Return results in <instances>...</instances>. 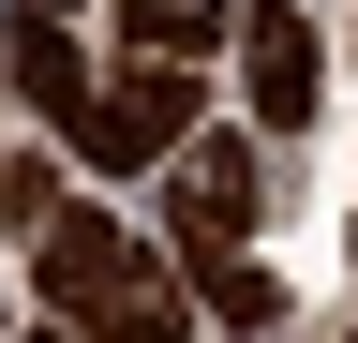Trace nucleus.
Here are the masks:
<instances>
[{
  "label": "nucleus",
  "mask_w": 358,
  "mask_h": 343,
  "mask_svg": "<svg viewBox=\"0 0 358 343\" xmlns=\"http://www.w3.org/2000/svg\"><path fill=\"white\" fill-rule=\"evenodd\" d=\"M30 269H45V298H60L75 328H105V343H194V298H179L164 239H120L105 209H60V224L30 239Z\"/></svg>",
  "instance_id": "1"
},
{
  "label": "nucleus",
  "mask_w": 358,
  "mask_h": 343,
  "mask_svg": "<svg viewBox=\"0 0 358 343\" xmlns=\"http://www.w3.org/2000/svg\"><path fill=\"white\" fill-rule=\"evenodd\" d=\"M0 75H15V105H30V119H60V135H75V105H90V60H75V30L45 15V0H30L15 30H0Z\"/></svg>",
  "instance_id": "6"
},
{
  "label": "nucleus",
  "mask_w": 358,
  "mask_h": 343,
  "mask_svg": "<svg viewBox=\"0 0 358 343\" xmlns=\"http://www.w3.org/2000/svg\"><path fill=\"white\" fill-rule=\"evenodd\" d=\"M164 164H179V180H164V224H224V239H254V149H239V135H179Z\"/></svg>",
  "instance_id": "4"
},
{
  "label": "nucleus",
  "mask_w": 358,
  "mask_h": 343,
  "mask_svg": "<svg viewBox=\"0 0 358 343\" xmlns=\"http://www.w3.org/2000/svg\"><path fill=\"white\" fill-rule=\"evenodd\" d=\"M224 30H239L224 0H120V45H134V60H209Z\"/></svg>",
  "instance_id": "7"
},
{
  "label": "nucleus",
  "mask_w": 358,
  "mask_h": 343,
  "mask_svg": "<svg viewBox=\"0 0 358 343\" xmlns=\"http://www.w3.org/2000/svg\"><path fill=\"white\" fill-rule=\"evenodd\" d=\"M164 269L194 284V298H209L224 328H268V314H284V284H268V269H254V254L224 239V224H164Z\"/></svg>",
  "instance_id": "5"
},
{
  "label": "nucleus",
  "mask_w": 358,
  "mask_h": 343,
  "mask_svg": "<svg viewBox=\"0 0 358 343\" xmlns=\"http://www.w3.org/2000/svg\"><path fill=\"white\" fill-rule=\"evenodd\" d=\"M179 135H194V60H134V75H90V105H75V149L105 164V180L164 164Z\"/></svg>",
  "instance_id": "2"
},
{
  "label": "nucleus",
  "mask_w": 358,
  "mask_h": 343,
  "mask_svg": "<svg viewBox=\"0 0 358 343\" xmlns=\"http://www.w3.org/2000/svg\"><path fill=\"white\" fill-rule=\"evenodd\" d=\"M239 60H254V119H313V90H329V45H313L299 0H239Z\"/></svg>",
  "instance_id": "3"
},
{
  "label": "nucleus",
  "mask_w": 358,
  "mask_h": 343,
  "mask_svg": "<svg viewBox=\"0 0 358 343\" xmlns=\"http://www.w3.org/2000/svg\"><path fill=\"white\" fill-rule=\"evenodd\" d=\"M45 343H75V328H45Z\"/></svg>",
  "instance_id": "8"
},
{
  "label": "nucleus",
  "mask_w": 358,
  "mask_h": 343,
  "mask_svg": "<svg viewBox=\"0 0 358 343\" xmlns=\"http://www.w3.org/2000/svg\"><path fill=\"white\" fill-rule=\"evenodd\" d=\"M343 254H358V224H343Z\"/></svg>",
  "instance_id": "9"
},
{
  "label": "nucleus",
  "mask_w": 358,
  "mask_h": 343,
  "mask_svg": "<svg viewBox=\"0 0 358 343\" xmlns=\"http://www.w3.org/2000/svg\"><path fill=\"white\" fill-rule=\"evenodd\" d=\"M45 15H60V0H45Z\"/></svg>",
  "instance_id": "10"
}]
</instances>
